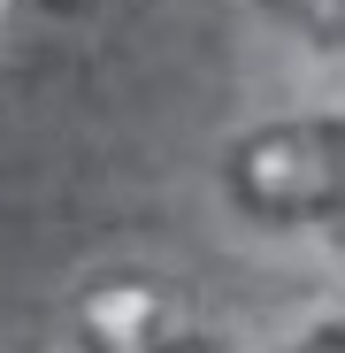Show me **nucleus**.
Segmentation results:
<instances>
[{"mask_svg": "<svg viewBox=\"0 0 345 353\" xmlns=\"http://www.w3.org/2000/svg\"><path fill=\"white\" fill-rule=\"evenodd\" d=\"M337 246H345V223H337Z\"/></svg>", "mask_w": 345, "mask_h": 353, "instance_id": "nucleus-6", "label": "nucleus"}, {"mask_svg": "<svg viewBox=\"0 0 345 353\" xmlns=\"http://www.w3.org/2000/svg\"><path fill=\"white\" fill-rule=\"evenodd\" d=\"M276 16H292L307 39H322V46H345V0H269Z\"/></svg>", "mask_w": 345, "mask_h": 353, "instance_id": "nucleus-3", "label": "nucleus"}, {"mask_svg": "<svg viewBox=\"0 0 345 353\" xmlns=\"http://www.w3.org/2000/svg\"><path fill=\"white\" fill-rule=\"evenodd\" d=\"M300 353H345V330H322L315 345H300Z\"/></svg>", "mask_w": 345, "mask_h": 353, "instance_id": "nucleus-4", "label": "nucleus"}, {"mask_svg": "<svg viewBox=\"0 0 345 353\" xmlns=\"http://www.w3.org/2000/svg\"><path fill=\"white\" fill-rule=\"evenodd\" d=\"M230 192L246 215H322L345 208V123H284L253 131L230 154Z\"/></svg>", "mask_w": 345, "mask_h": 353, "instance_id": "nucleus-1", "label": "nucleus"}, {"mask_svg": "<svg viewBox=\"0 0 345 353\" xmlns=\"http://www.w3.org/2000/svg\"><path fill=\"white\" fill-rule=\"evenodd\" d=\"M169 353H215V345H200V338H169Z\"/></svg>", "mask_w": 345, "mask_h": 353, "instance_id": "nucleus-5", "label": "nucleus"}, {"mask_svg": "<svg viewBox=\"0 0 345 353\" xmlns=\"http://www.w3.org/2000/svg\"><path fill=\"white\" fill-rule=\"evenodd\" d=\"M85 353H169V300L154 284H107L85 300Z\"/></svg>", "mask_w": 345, "mask_h": 353, "instance_id": "nucleus-2", "label": "nucleus"}, {"mask_svg": "<svg viewBox=\"0 0 345 353\" xmlns=\"http://www.w3.org/2000/svg\"><path fill=\"white\" fill-rule=\"evenodd\" d=\"M0 16H8V0H0Z\"/></svg>", "mask_w": 345, "mask_h": 353, "instance_id": "nucleus-7", "label": "nucleus"}]
</instances>
